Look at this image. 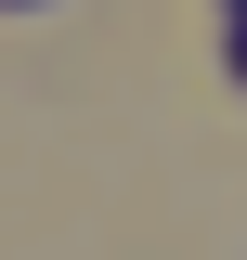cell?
I'll return each instance as SVG.
<instances>
[{"instance_id":"6da1fadb","label":"cell","mask_w":247,"mask_h":260,"mask_svg":"<svg viewBox=\"0 0 247 260\" xmlns=\"http://www.w3.org/2000/svg\"><path fill=\"white\" fill-rule=\"evenodd\" d=\"M221 39H234V78H247V0H234V26H221Z\"/></svg>"}]
</instances>
